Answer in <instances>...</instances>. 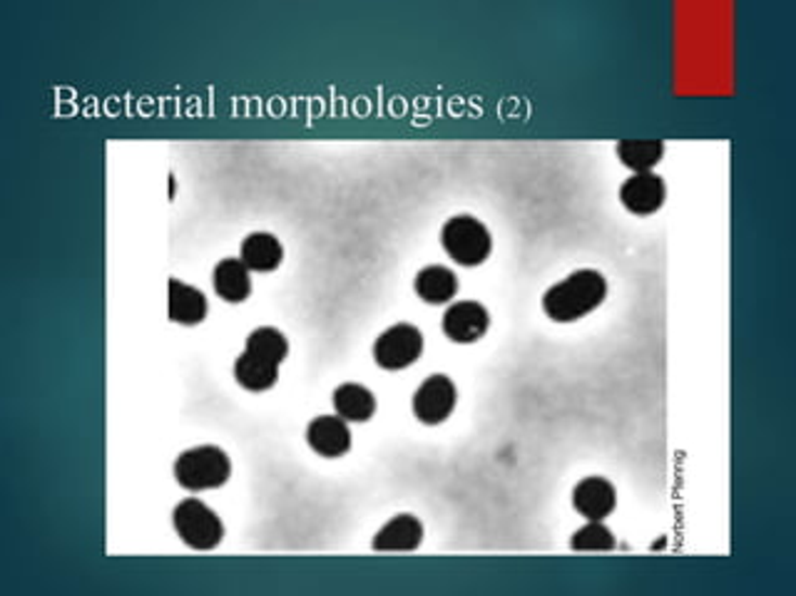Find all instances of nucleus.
<instances>
[{
	"label": "nucleus",
	"instance_id": "5",
	"mask_svg": "<svg viewBox=\"0 0 796 596\" xmlns=\"http://www.w3.org/2000/svg\"><path fill=\"white\" fill-rule=\"evenodd\" d=\"M423 353V336L411 323H396L374 344V361L386 371H401L416 363Z\"/></svg>",
	"mask_w": 796,
	"mask_h": 596
},
{
	"label": "nucleus",
	"instance_id": "12",
	"mask_svg": "<svg viewBox=\"0 0 796 596\" xmlns=\"http://www.w3.org/2000/svg\"><path fill=\"white\" fill-rule=\"evenodd\" d=\"M423 540V527L419 517L413 515H398L388 522L384 530H378L374 536L376 552H413L419 549Z\"/></svg>",
	"mask_w": 796,
	"mask_h": 596
},
{
	"label": "nucleus",
	"instance_id": "9",
	"mask_svg": "<svg viewBox=\"0 0 796 596\" xmlns=\"http://www.w3.org/2000/svg\"><path fill=\"white\" fill-rule=\"evenodd\" d=\"M307 440L324 457H342L351 448V430L342 415H319L309 423Z\"/></svg>",
	"mask_w": 796,
	"mask_h": 596
},
{
	"label": "nucleus",
	"instance_id": "3",
	"mask_svg": "<svg viewBox=\"0 0 796 596\" xmlns=\"http://www.w3.org/2000/svg\"><path fill=\"white\" fill-rule=\"evenodd\" d=\"M440 242H444L448 257L459 261L461 267H478L493 249V238H490L486 224L468 215L448 219L444 232H440Z\"/></svg>",
	"mask_w": 796,
	"mask_h": 596
},
{
	"label": "nucleus",
	"instance_id": "18",
	"mask_svg": "<svg viewBox=\"0 0 796 596\" xmlns=\"http://www.w3.org/2000/svg\"><path fill=\"white\" fill-rule=\"evenodd\" d=\"M663 155L665 144L659 140H625L617 144V157L632 172H652V167L663 159Z\"/></svg>",
	"mask_w": 796,
	"mask_h": 596
},
{
	"label": "nucleus",
	"instance_id": "15",
	"mask_svg": "<svg viewBox=\"0 0 796 596\" xmlns=\"http://www.w3.org/2000/svg\"><path fill=\"white\" fill-rule=\"evenodd\" d=\"M284 249L274 234L254 232L242 244V261L249 271H274L282 263Z\"/></svg>",
	"mask_w": 796,
	"mask_h": 596
},
{
	"label": "nucleus",
	"instance_id": "6",
	"mask_svg": "<svg viewBox=\"0 0 796 596\" xmlns=\"http://www.w3.org/2000/svg\"><path fill=\"white\" fill-rule=\"evenodd\" d=\"M459 390L448 376H431L421 383V388L413 393V413L421 423L438 425L453 413Z\"/></svg>",
	"mask_w": 796,
	"mask_h": 596
},
{
	"label": "nucleus",
	"instance_id": "10",
	"mask_svg": "<svg viewBox=\"0 0 796 596\" xmlns=\"http://www.w3.org/2000/svg\"><path fill=\"white\" fill-rule=\"evenodd\" d=\"M573 505L582 517L605 519L617 505V492L605 477H586L573 490Z\"/></svg>",
	"mask_w": 796,
	"mask_h": 596
},
{
	"label": "nucleus",
	"instance_id": "7",
	"mask_svg": "<svg viewBox=\"0 0 796 596\" xmlns=\"http://www.w3.org/2000/svg\"><path fill=\"white\" fill-rule=\"evenodd\" d=\"M490 316L486 306L476 301H459L444 313V334L453 344H473L488 331Z\"/></svg>",
	"mask_w": 796,
	"mask_h": 596
},
{
	"label": "nucleus",
	"instance_id": "13",
	"mask_svg": "<svg viewBox=\"0 0 796 596\" xmlns=\"http://www.w3.org/2000/svg\"><path fill=\"white\" fill-rule=\"evenodd\" d=\"M215 291L230 303L247 301L252 294V278L249 269L242 259H224L217 263L215 269Z\"/></svg>",
	"mask_w": 796,
	"mask_h": 596
},
{
	"label": "nucleus",
	"instance_id": "11",
	"mask_svg": "<svg viewBox=\"0 0 796 596\" xmlns=\"http://www.w3.org/2000/svg\"><path fill=\"white\" fill-rule=\"evenodd\" d=\"M207 296L180 278H169V319L182 326H194L207 316Z\"/></svg>",
	"mask_w": 796,
	"mask_h": 596
},
{
	"label": "nucleus",
	"instance_id": "2",
	"mask_svg": "<svg viewBox=\"0 0 796 596\" xmlns=\"http://www.w3.org/2000/svg\"><path fill=\"white\" fill-rule=\"evenodd\" d=\"M230 472H232L230 457H227L224 450H219L215 445H200L184 450L175 463L177 482L192 492L222 488V484L230 480Z\"/></svg>",
	"mask_w": 796,
	"mask_h": 596
},
{
	"label": "nucleus",
	"instance_id": "16",
	"mask_svg": "<svg viewBox=\"0 0 796 596\" xmlns=\"http://www.w3.org/2000/svg\"><path fill=\"white\" fill-rule=\"evenodd\" d=\"M416 291L426 303H446L459 294V278L446 267H426L416 276Z\"/></svg>",
	"mask_w": 796,
	"mask_h": 596
},
{
	"label": "nucleus",
	"instance_id": "20",
	"mask_svg": "<svg viewBox=\"0 0 796 596\" xmlns=\"http://www.w3.org/2000/svg\"><path fill=\"white\" fill-rule=\"evenodd\" d=\"M615 544H617L615 534L609 532L600 519H590V522L586 527H580L570 540V547L575 552H609L615 549Z\"/></svg>",
	"mask_w": 796,
	"mask_h": 596
},
{
	"label": "nucleus",
	"instance_id": "17",
	"mask_svg": "<svg viewBox=\"0 0 796 596\" xmlns=\"http://www.w3.org/2000/svg\"><path fill=\"white\" fill-rule=\"evenodd\" d=\"M279 376V365L261 361V358L252 355L244 351L234 363V378L240 386H244L247 390H267L272 388Z\"/></svg>",
	"mask_w": 796,
	"mask_h": 596
},
{
	"label": "nucleus",
	"instance_id": "14",
	"mask_svg": "<svg viewBox=\"0 0 796 596\" xmlns=\"http://www.w3.org/2000/svg\"><path fill=\"white\" fill-rule=\"evenodd\" d=\"M334 407L344 420L367 423L376 413V398L359 383H344L334 390Z\"/></svg>",
	"mask_w": 796,
	"mask_h": 596
},
{
	"label": "nucleus",
	"instance_id": "4",
	"mask_svg": "<svg viewBox=\"0 0 796 596\" xmlns=\"http://www.w3.org/2000/svg\"><path fill=\"white\" fill-rule=\"evenodd\" d=\"M175 530L182 536L184 544H190L192 549H215L224 536L222 519H219L211 509L200 500H184L175 507L172 515Z\"/></svg>",
	"mask_w": 796,
	"mask_h": 596
},
{
	"label": "nucleus",
	"instance_id": "1",
	"mask_svg": "<svg viewBox=\"0 0 796 596\" xmlns=\"http://www.w3.org/2000/svg\"><path fill=\"white\" fill-rule=\"evenodd\" d=\"M607 296V281L595 269H580L561 284L548 288L543 296V309L553 321L570 323L595 311Z\"/></svg>",
	"mask_w": 796,
	"mask_h": 596
},
{
	"label": "nucleus",
	"instance_id": "19",
	"mask_svg": "<svg viewBox=\"0 0 796 596\" xmlns=\"http://www.w3.org/2000/svg\"><path fill=\"white\" fill-rule=\"evenodd\" d=\"M244 351L261 358V361L279 365L286 358V353H290V344H286V336L282 331H277L272 326H261L252 331Z\"/></svg>",
	"mask_w": 796,
	"mask_h": 596
},
{
	"label": "nucleus",
	"instance_id": "8",
	"mask_svg": "<svg viewBox=\"0 0 796 596\" xmlns=\"http://www.w3.org/2000/svg\"><path fill=\"white\" fill-rule=\"evenodd\" d=\"M665 197L667 186L655 172H634L620 190V199L632 215H652L663 207Z\"/></svg>",
	"mask_w": 796,
	"mask_h": 596
}]
</instances>
